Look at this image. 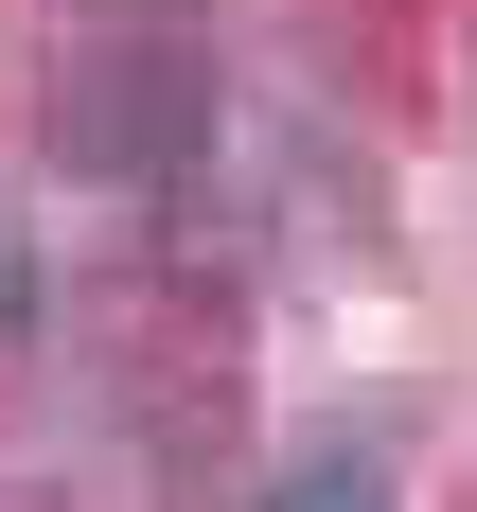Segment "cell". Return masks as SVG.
<instances>
[{"instance_id":"cell-1","label":"cell","mask_w":477,"mask_h":512,"mask_svg":"<svg viewBox=\"0 0 477 512\" xmlns=\"http://www.w3.org/2000/svg\"><path fill=\"white\" fill-rule=\"evenodd\" d=\"M53 159H71V177H106V195H177V177H195L212 159V89H195V53L159 36H124V18H106L89 53H71V89H53Z\"/></svg>"},{"instance_id":"cell-2","label":"cell","mask_w":477,"mask_h":512,"mask_svg":"<svg viewBox=\"0 0 477 512\" xmlns=\"http://www.w3.org/2000/svg\"><path fill=\"white\" fill-rule=\"evenodd\" d=\"M248 512H389V477H371V442H301V460H265Z\"/></svg>"},{"instance_id":"cell-3","label":"cell","mask_w":477,"mask_h":512,"mask_svg":"<svg viewBox=\"0 0 477 512\" xmlns=\"http://www.w3.org/2000/svg\"><path fill=\"white\" fill-rule=\"evenodd\" d=\"M18 336H36V248L0 230V354H18Z\"/></svg>"},{"instance_id":"cell-4","label":"cell","mask_w":477,"mask_h":512,"mask_svg":"<svg viewBox=\"0 0 477 512\" xmlns=\"http://www.w3.org/2000/svg\"><path fill=\"white\" fill-rule=\"evenodd\" d=\"M106 18H159V0H106Z\"/></svg>"}]
</instances>
